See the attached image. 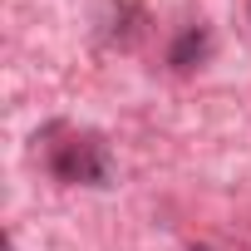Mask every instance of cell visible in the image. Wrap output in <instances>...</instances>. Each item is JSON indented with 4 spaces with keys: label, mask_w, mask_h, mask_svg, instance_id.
Masks as SVG:
<instances>
[{
    "label": "cell",
    "mask_w": 251,
    "mask_h": 251,
    "mask_svg": "<svg viewBox=\"0 0 251 251\" xmlns=\"http://www.w3.org/2000/svg\"><path fill=\"white\" fill-rule=\"evenodd\" d=\"M50 173L59 182H89V187H99L108 177L103 143L94 133H69L64 143H50Z\"/></svg>",
    "instance_id": "6da1fadb"
},
{
    "label": "cell",
    "mask_w": 251,
    "mask_h": 251,
    "mask_svg": "<svg viewBox=\"0 0 251 251\" xmlns=\"http://www.w3.org/2000/svg\"><path fill=\"white\" fill-rule=\"evenodd\" d=\"M207 54H212V35H207L202 25H187V30L173 40V50H168V64H173V69H197Z\"/></svg>",
    "instance_id": "7a4b0ae2"
}]
</instances>
